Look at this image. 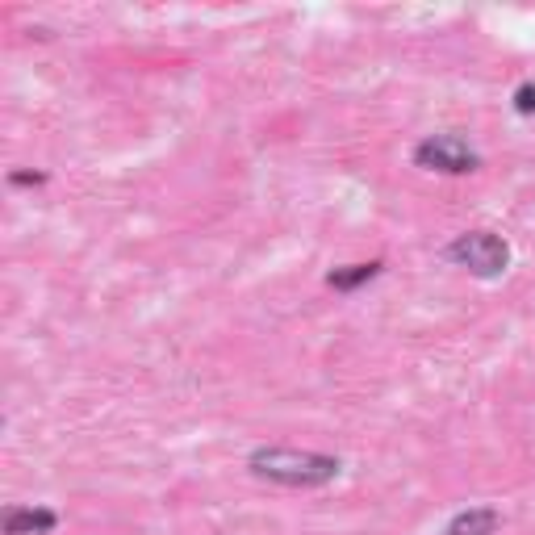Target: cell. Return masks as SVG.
Wrapping results in <instances>:
<instances>
[{
  "mask_svg": "<svg viewBox=\"0 0 535 535\" xmlns=\"http://www.w3.org/2000/svg\"><path fill=\"white\" fill-rule=\"evenodd\" d=\"M247 469L272 481L285 485V490H318V485H331L343 473V460L327 456V452H297V448H255L247 456Z\"/></svg>",
  "mask_w": 535,
  "mask_h": 535,
  "instance_id": "6da1fadb",
  "label": "cell"
},
{
  "mask_svg": "<svg viewBox=\"0 0 535 535\" xmlns=\"http://www.w3.org/2000/svg\"><path fill=\"white\" fill-rule=\"evenodd\" d=\"M444 260L460 272L477 276V281H498L510 268V243L494 230H464L444 247Z\"/></svg>",
  "mask_w": 535,
  "mask_h": 535,
  "instance_id": "7a4b0ae2",
  "label": "cell"
},
{
  "mask_svg": "<svg viewBox=\"0 0 535 535\" xmlns=\"http://www.w3.org/2000/svg\"><path fill=\"white\" fill-rule=\"evenodd\" d=\"M414 168L435 172V176H473L481 168V151L460 134H427L414 143Z\"/></svg>",
  "mask_w": 535,
  "mask_h": 535,
  "instance_id": "3957f363",
  "label": "cell"
},
{
  "mask_svg": "<svg viewBox=\"0 0 535 535\" xmlns=\"http://www.w3.org/2000/svg\"><path fill=\"white\" fill-rule=\"evenodd\" d=\"M59 527V510L51 506H9L0 515V531L5 535H51Z\"/></svg>",
  "mask_w": 535,
  "mask_h": 535,
  "instance_id": "277c9868",
  "label": "cell"
},
{
  "mask_svg": "<svg viewBox=\"0 0 535 535\" xmlns=\"http://www.w3.org/2000/svg\"><path fill=\"white\" fill-rule=\"evenodd\" d=\"M498 531H502L498 506H464L444 527V535H498Z\"/></svg>",
  "mask_w": 535,
  "mask_h": 535,
  "instance_id": "5b68a950",
  "label": "cell"
},
{
  "mask_svg": "<svg viewBox=\"0 0 535 535\" xmlns=\"http://www.w3.org/2000/svg\"><path fill=\"white\" fill-rule=\"evenodd\" d=\"M385 272V260H360V264H343L335 272H327V289L335 293H356L364 285H372Z\"/></svg>",
  "mask_w": 535,
  "mask_h": 535,
  "instance_id": "8992f818",
  "label": "cell"
},
{
  "mask_svg": "<svg viewBox=\"0 0 535 535\" xmlns=\"http://www.w3.org/2000/svg\"><path fill=\"white\" fill-rule=\"evenodd\" d=\"M510 109H515L519 118H535V80H527V84L515 88V97H510Z\"/></svg>",
  "mask_w": 535,
  "mask_h": 535,
  "instance_id": "52a82bcc",
  "label": "cell"
},
{
  "mask_svg": "<svg viewBox=\"0 0 535 535\" xmlns=\"http://www.w3.org/2000/svg\"><path fill=\"white\" fill-rule=\"evenodd\" d=\"M9 184L13 189H38V184H46V172H9Z\"/></svg>",
  "mask_w": 535,
  "mask_h": 535,
  "instance_id": "ba28073f",
  "label": "cell"
}]
</instances>
